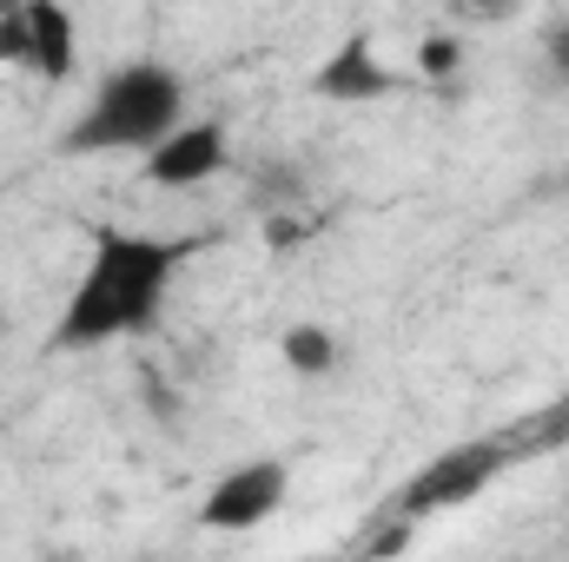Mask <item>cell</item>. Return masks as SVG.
I'll use <instances>...</instances> for the list:
<instances>
[{"label":"cell","instance_id":"6da1fadb","mask_svg":"<svg viewBox=\"0 0 569 562\" xmlns=\"http://www.w3.org/2000/svg\"><path fill=\"white\" fill-rule=\"evenodd\" d=\"M186 259H192L186 239H152V232H127V225H100L93 245H87L80 279H73L53 331H47V351L67 358V351H100V344H120V338H146L159 324L172 272Z\"/></svg>","mask_w":569,"mask_h":562},{"label":"cell","instance_id":"7a4b0ae2","mask_svg":"<svg viewBox=\"0 0 569 562\" xmlns=\"http://www.w3.org/2000/svg\"><path fill=\"white\" fill-rule=\"evenodd\" d=\"M186 120V73L166 60H127L113 67L93 100L53 133L60 159H100V152H146Z\"/></svg>","mask_w":569,"mask_h":562},{"label":"cell","instance_id":"5b68a950","mask_svg":"<svg viewBox=\"0 0 569 562\" xmlns=\"http://www.w3.org/2000/svg\"><path fill=\"white\" fill-rule=\"evenodd\" d=\"M146 185H166V192H192L206 179L226 172V127L219 120H179L166 140H152L140 152Z\"/></svg>","mask_w":569,"mask_h":562},{"label":"cell","instance_id":"3957f363","mask_svg":"<svg viewBox=\"0 0 569 562\" xmlns=\"http://www.w3.org/2000/svg\"><path fill=\"white\" fill-rule=\"evenodd\" d=\"M291 496V463L284 456H252V463H232L206 503H199V530H219V536H246L259 523H272Z\"/></svg>","mask_w":569,"mask_h":562},{"label":"cell","instance_id":"277c9868","mask_svg":"<svg viewBox=\"0 0 569 562\" xmlns=\"http://www.w3.org/2000/svg\"><path fill=\"white\" fill-rule=\"evenodd\" d=\"M411 87V73L405 67H391L385 53H378V33H345L331 53H325V67L311 73V100H331V107H371V100H391V93H405Z\"/></svg>","mask_w":569,"mask_h":562},{"label":"cell","instance_id":"4fadbf2b","mask_svg":"<svg viewBox=\"0 0 569 562\" xmlns=\"http://www.w3.org/2000/svg\"><path fill=\"white\" fill-rule=\"evenodd\" d=\"M0 331H7V304H0Z\"/></svg>","mask_w":569,"mask_h":562},{"label":"cell","instance_id":"9c48e42d","mask_svg":"<svg viewBox=\"0 0 569 562\" xmlns=\"http://www.w3.org/2000/svg\"><path fill=\"white\" fill-rule=\"evenodd\" d=\"M457 73H463V33H443V27L425 33L418 40V80L443 93V87H457Z\"/></svg>","mask_w":569,"mask_h":562},{"label":"cell","instance_id":"ba28073f","mask_svg":"<svg viewBox=\"0 0 569 562\" xmlns=\"http://www.w3.org/2000/svg\"><path fill=\"white\" fill-rule=\"evenodd\" d=\"M279 358H284V371H298V378H331L345 364V338L331 324H311L305 318V324H284Z\"/></svg>","mask_w":569,"mask_h":562},{"label":"cell","instance_id":"7c38bea8","mask_svg":"<svg viewBox=\"0 0 569 562\" xmlns=\"http://www.w3.org/2000/svg\"><path fill=\"white\" fill-rule=\"evenodd\" d=\"M450 7H463V13H483V20H503V13H510V0H450Z\"/></svg>","mask_w":569,"mask_h":562},{"label":"cell","instance_id":"8fae6325","mask_svg":"<svg viewBox=\"0 0 569 562\" xmlns=\"http://www.w3.org/2000/svg\"><path fill=\"white\" fill-rule=\"evenodd\" d=\"M543 80L569 87V20H557V27L543 33Z\"/></svg>","mask_w":569,"mask_h":562},{"label":"cell","instance_id":"8992f818","mask_svg":"<svg viewBox=\"0 0 569 562\" xmlns=\"http://www.w3.org/2000/svg\"><path fill=\"white\" fill-rule=\"evenodd\" d=\"M27 33H33V80L67 87L80 67V33L60 0H27Z\"/></svg>","mask_w":569,"mask_h":562},{"label":"cell","instance_id":"30bf717a","mask_svg":"<svg viewBox=\"0 0 569 562\" xmlns=\"http://www.w3.org/2000/svg\"><path fill=\"white\" fill-rule=\"evenodd\" d=\"M0 67H20V73H33V33H27V0H7V7H0Z\"/></svg>","mask_w":569,"mask_h":562},{"label":"cell","instance_id":"52a82bcc","mask_svg":"<svg viewBox=\"0 0 569 562\" xmlns=\"http://www.w3.org/2000/svg\"><path fill=\"white\" fill-rule=\"evenodd\" d=\"M483 470H490V450H457V456L430 463L425 476L411 483L405 510H411V516H425V510H437V503H457V496H470V490L483 483Z\"/></svg>","mask_w":569,"mask_h":562}]
</instances>
